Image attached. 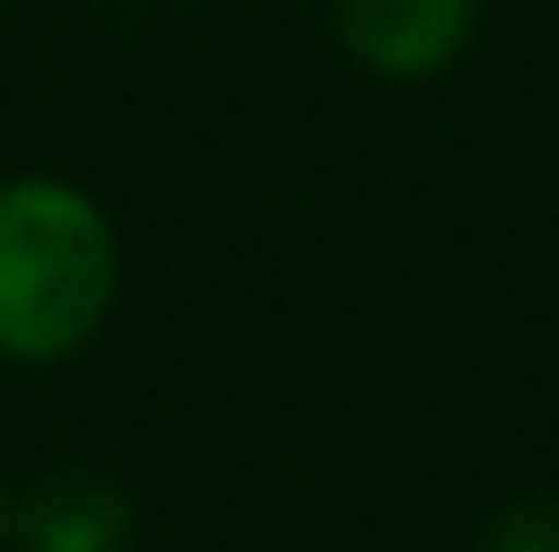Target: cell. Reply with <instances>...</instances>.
<instances>
[{
  "mask_svg": "<svg viewBox=\"0 0 559 552\" xmlns=\"http://www.w3.org/2000/svg\"><path fill=\"white\" fill-rule=\"evenodd\" d=\"M341 43L382 79H432L475 36V0H333Z\"/></svg>",
  "mask_w": 559,
  "mask_h": 552,
  "instance_id": "cell-2",
  "label": "cell"
},
{
  "mask_svg": "<svg viewBox=\"0 0 559 552\" xmlns=\"http://www.w3.org/2000/svg\"><path fill=\"white\" fill-rule=\"evenodd\" d=\"M8 511H14V503H8V489H0V545H8Z\"/></svg>",
  "mask_w": 559,
  "mask_h": 552,
  "instance_id": "cell-5",
  "label": "cell"
},
{
  "mask_svg": "<svg viewBox=\"0 0 559 552\" xmlns=\"http://www.w3.org/2000/svg\"><path fill=\"white\" fill-rule=\"evenodd\" d=\"M8 539L28 552H128L135 539V503L107 475H50L8 511Z\"/></svg>",
  "mask_w": 559,
  "mask_h": 552,
  "instance_id": "cell-3",
  "label": "cell"
},
{
  "mask_svg": "<svg viewBox=\"0 0 559 552\" xmlns=\"http://www.w3.org/2000/svg\"><path fill=\"white\" fill-rule=\"evenodd\" d=\"M121 241L107 213L64 178L0 184V355L64 361L107 326Z\"/></svg>",
  "mask_w": 559,
  "mask_h": 552,
  "instance_id": "cell-1",
  "label": "cell"
},
{
  "mask_svg": "<svg viewBox=\"0 0 559 552\" xmlns=\"http://www.w3.org/2000/svg\"><path fill=\"white\" fill-rule=\"evenodd\" d=\"M481 552H559V503H510L481 531Z\"/></svg>",
  "mask_w": 559,
  "mask_h": 552,
  "instance_id": "cell-4",
  "label": "cell"
}]
</instances>
